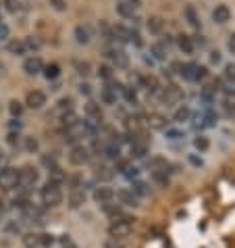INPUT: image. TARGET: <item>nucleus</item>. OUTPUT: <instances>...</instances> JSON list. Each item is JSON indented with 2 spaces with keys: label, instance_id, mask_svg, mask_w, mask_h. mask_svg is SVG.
Listing matches in <instances>:
<instances>
[{
  "label": "nucleus",
  "instance_id": "42",
  "mask_svg": "<svg viewBox=\"0 0 235 248\" xmlns=\"http://www.w3.org/2000/svg\"><path fill=\"white\" fill-rule=\"evenodd\" d=\"M4 232L6 233H19V232H21V225H19L17 221H9L4 225Z\"/></svg>",
  "mask_w": 235,
  "mask_h": 248
},
{
  "label": "nucleus",
  "instance_id": "41",
  "mask_svg": "<svg viewBox=\"0 0 235 248\" xmlns=\"http://www.w3.org/2000/svg\"><path fill=\"white\" fill-rule=\"evenodd\" d=\"M9 111H11V115H13V117H19V115L23 113V107H21V102L13 100L11 105H9Z\"/></svg>",
  "mask_w": 235,
  "mask_h": 248
},
{
  "label": "nucleus",
  "instance_id": "5",
  "mask_svg": "<svg viewBox=\"0 0 235 248\" xmlns=\"http://www.w3.org/2000/svg\"><path fill=\"white\" fill-rule=\"evenodd\" d=\"M69 161H71V165H77V167L86 165L89 161V148L84 146V144H75L71 153H69Z\"/></svg>",
  "mask_w": 235,
  "mask_h": 248
},
{
  "label": "nucleus",
  "instance_id": "24",
  "mask_svg": "<svg viewBox=\"0 0 235 248\" xmlns=\"http://www.w3.org/2000/svg\"><path fill=\"white\" fill-rule=\"evenodd\" d=\"M148 167L152 171H167L169 163H167V158H162V156H154V158H150L148 161Z\"/></svg>",
  "mask_w": 235,
  "mask_h": 248
},
{
  "label": "nucleus",
  "instance_id": "37",
  "mask_svg": "<svg viewBox=\"0 0 235 248\" xmlns=\"http://www.w3.org/2000/svg\"><path fill=\"white\" fill-rule=\"evenodd\" d=\"M133 192H135V194L137 196H146V194H150V190H148V186L146 184H144V182H135L133 184Z\"/></svg>",
  "mask_w": 235,
  "mask_h": 248
},
{
  "label": "nucleus",
  "instance_id": "49",
  "mask_svg": "<svg viewBox=\"0 0 235 248\" xmlns=\"http://www.w3.org/2000/svg\"><path fill=\"white\" fill-rule=\"evenodd\" d=\"M206 75H208V69H206V67H202V65H198V79H196V81L204 79Z\"/></svg>",
  "mask_w": 235,
  "mask_h": 248
},
{
  "label": "nucleus",
  "instance_id": "32",
  "mask_svg": "<svg viewBox=\"0 0 235 248\" xmlns=\"http://www.w3.org/2000/svg\"><path fill=\"white\" fill-rule=\"evenodd\" d=\"M38 238H40V248H50L57 242L52 233H38Z\"/></svg>",
  "mask_w": 235,
  "mask_h": 248
},
{
  "label": "nucleus",
  "instance_id": "47",
  "mask_svg": "<svg viewBox=\"0 0 235 248\" xmlns=\"http://www.w3.org/2000/svg\"><path fill=\"white\" fill-rule=\"evenodd\" d=\"M25 48H29V50H38V48H40V42H38V40H33V36H31V38H27V40H25Z\"/></svg>",
  "mask_w": 235,
  "mask_h": 248
},
{
  "label": "nucleus",
  "instance_id": "46",
  "mask_svg": "<svg viewBox=\"0 0 235 248\" xmlns=\"http://www.w3.org/2000/svg\"><path fill=\"white\" fill-rule=\"evenodd\" d=\"M25 148L29 150V153H36V150H38V140H33V138H27V140H25Z\"/></svg>",
  "mask_w": 235,
  "mask_h": 248
},
{
  "label": "nucleus",
  "instance_id": "25",
  "mask_svg": "<svg viewBox=\"0 0 235 248\" xmlns=\"http://www.w3.org/2000/svg\"><path fill=\"white\" fill-rule=\"evenodd\" d=\"M100 98H102V102H104V105H115V102H117V92H115V88H102Z\"/></svg>",
  "mask_w": 235,
  "mask_h": 248
},
{
  "label": "nucleus",
  "instance_id": "20",
  "mask_svg": "<svg viewBox=\"0 0 235 248\" xmlns=\"http://www.w3.org/2000/svg\"><path fill=\"white\" fill-rule=\"evenodd\" d=\"M89 36H92V31H89L88 25H77L75 27V40H77L79 44H88Z\"/></svg>",
  "mask_w": 235,
  "mask_h": 248
},
{
  "label": "nucleus",
  "instance_id": "21",
  "mask_svg": "<svg viewBox=\"0 0 235 248\" xmlns=\"http://www.w3.org/2000/svg\"><path fill=\"white\" fill-rule=\"evenodd\" d=\"M181 75L188 81H196L198 79V65L196 63H188V65H183L181 67Z\"/></svg>",
  "mask_w": 235,
  "mask_h": 248
},
{
  "label": "nucleus",
  "instance_id": "44",
  "mask_svg": "<svg viewBox=\"0 0 235 248\" xmlns=\"http://www.w3.org/2000/svg\"><path fill=\"white\" fill-rule=\"evenodd\" d=\"M98 75H100V78L102 79H106V81H110V79H113V71H110V67H100V71H98Z\"/></svg>",
  "mask_w": 235,
  "mask_h": 248
},
{
  "label": "nucleus",
  "instance_id": "10",
  "mask_svg": "<svg viewBox=\"0 0 235 248\" xmlns=\"http://www.w3.org/2000/svg\"><path fill=\"white\" fill-rule=\"evenodd\" d=\"M86 115H88V121L92 123V125H98L102 121V108L100 105H96V102H88L86 105Z\"/></svg>",
  "mask_w": 235,
  "mask_h": 248
},
{
  "label": "nucleus",
  "instance_id": "55",
  "mask_svg": "<svg viewBox=\"0 0 235 248\" xmlns=\"http://www.w3.org/2000/svg\"><path fill=\"white\" fill-rule=\"evenodd\" d=\"M104 248H123V246L117 244V240H108V242L104 244Z\"/></svg>",
  "mask_w": 235,
  "mask_h": 248
},
{
  "label": "nucleus",
  "instance_id": "16",
  "mask_svg": "<svg viewBox=\"0 0 235 248\" xmlns=\"http://www.w3.org/2000/svg\"><path fill=\"white\" fill-rule=\"evenodd\" d=\"M108 57L115 63V67H119V69H125L129 65V59H127V54L123 52V50H110Z\"/></svg>",
  "mask_w": 235,
  "mask_h": 248
},
{
  "label": "nucleus",
  "instance_id": "29",
  "mask_svg": "<svg viewBox=\"0 0 235 248\" xmlns=\"http://www.w3.org/2000/svg\"><path fill=\"white\" fill-rule=\"evenodd\" d=\"M142 84H144V88H146L148 92H156L158 90V79L154 78V75H146V78H142Z\"/></svg>",
  "mask_w": 235,
  "mask_h": 248
},
{
  "label": "nucleus",
  "instance_id": "58",
  "mask_svg": "<svg viewBox=\"0 0 235 248\" xmlns=\"http://www.w3.org/2000/svg\"><path fill=\"white\" fill-rule=\"evenodd\" d=\"M121 2H127L131 6H140V0H121Z\"/></svg>",
  "mask_w": 235,
  "mask_h": 248
},
{
  "label": "nucleus",
  "instance_id": "56",
  "mask_svg": "<svg viewBox=\"0 0 235 248\" xmlns=\"http://www.w3.org/2000/svg\"><path fill=\"white\" fill-rule=\"evenodd\" d=\"M79 90H81V94H86V96L92 92V90H89V84H81V86H79Z\"/></svg>",
  "mask_w": 235,
  "mask_h": 248
},
{
  "label": "nucleus",
  "instance_id": "36",
  "mask_svg": "<svg viewBox=\"0 0 235 248\" xmlns=\"http://www.w3.org/2000/svg\"><path fill=\"white\" fill-rule=\"evenodd\" d=\"M73 100L71 98H63V100H60L59 102V113L60 115H65V113H69V111H73Z\"/></svg>",
  "mask_w": 235,
  "mask_h": 248
},
{
  "label": "nucleus",
  "instance_id": "45",
  "mask_svg": "<svg viewBox=\"0 0 235 248\" xmlns=\"http://www.w3.org/2000/svg\"><path fill=\"white\" fill-rule=\"evenodd\" d=\"M60 248H77V244L69 236H60Z\"/></svg>",
  "mask_w": 235,
  "mask_h": 248
},
{
  "label": "nucleus",
  "instance_id": "54",
  "mask_svg": "<svg viewBox=\"0 0 235 248\" xmlns=\"http://www.w3.org/2000/svg\"><path fill=\"white\" fill-rule=\"evenodd\" d=\"M167 136L171 138V140H177V138H181V132H175V129H169Z\"/></svg>",
  "mask_w": 235,
  "mask_h": 248
},
{
  "label": "nucleus",
  "instance_id": "13",
  "mask_svg": "<svg viewBox=\"0 0 235 248\" xmlns=\"http://www.w3.org/2000/svg\"><path fill=\"white\" fill-rule=\"evenodd\" d=\"M148 155V142L144 140H137V138H133V142H131V156L135 158H144Z\"/></svg>",
  "mask_w": 235,
  "mask_h": 248
},
{
  "label": "nucleus",
  "instance_id": "6",
  "mask_svg": "<svg viewBox=\"0 0 235 248\" xmlns=\"http://www.w3.org/2000/svg\"><path fill=\"white\" fill-rule=\"evenodd\" d=\"M115 198H117V201H119V204H123V206H131V209L140 206V196H137L133 190H119V192L115 194Z\"/></svg>",
  "mask_w": 235,
  "mask_h": 248
},
{
  "label": "nucleus",
  "instance_id": "39",
  "mask_svg": "<svg viewBox=\"0 0 235 248\" xmlns=\"http://www.w3.org/2000/svg\"><path fill=\"white\" fill-rule=\"evenodd\" d=\"M79 119H77V115H75L73 111H69V113H65L63 115V123H65V127H71V125H75Z\"/></svg>",
  "mask_w": 235,
  "mask_h": 248
},
{
  "label": "nucleus",
  "instance_id": "57",
  "mask_svg": "<svg viewBox=\"0 0 235 248\" xmlns=\"http://www.w3.org/2000/svg\"><path fill=\"white\" fill-rule=\"evenodd\" d=\"M210 61H212V63H220V52H219V50H217V52H212Z\"/></svg>",
  "mask_w": 235,
  "mask_h": 248
},
{
  "label": "nucleus",
  "instance_id": "15",
  "mask_svg": "<svg viewBox=\"0 0 235 248\" xmlns=\"http://www.w3.org/2000/svg\"><path fill=\"white\" fill-rule=\"evenodd\" d=\"M161 98H162V102H164V105L169 107V105H175V102H177L179 98H181V92H179L175 86H169L167 90H164V92L161 94Z\"/></svg>",
  "mask_w": 235,
  "mask_h": 248
},
{
  "label": "nucleus",
  "instance_id": "33",
  "mask_svg": "<svg viewBox=\"0 0 235 248\" xmlns=\"http://www.w3.org/2000/svg\"><path fill=\"white\" fill-rule=\"evenodd\" d=\"M152 180H154L156 184H161V186H167L169 175H167V171H152Z\"/></svg>",
  "mask_w": 235,
  "mask_h": 248
},
{
  "label": "nucleus",
  "instance_id": "26",
  "mask_svg": "<svg viewBox=\"0 0 235 248\" xmlns=\"http://www.w3.org/2000/svg\"><path fill=\"white\" fill-rule=\"evenodd\" d=\"M177 46L181 48L185 54H191L193 52V42H191V38H188V36H179L177 38Z\"/></svg>",
  "mask_w": 235,
  "mask_h": 248
},
{
  "label": "nucleus",
  "instance_id": "51",
  "mask_svg": "<svg viewBox=\"0 0 235 248\" xmlns=\"http://www.w3.org/2000/svg\"><path fill=\"white\" fill-rule=\"evenodd\" d=\"M0 40H9V27L0 23Z\"/></svg>",
  "mask_w": 235,
  "mask_h": 248
},
{
  "label": "nucleus",
  "instance_id": "52",
  "mask_svg": "<svg viewBox=\"0 0 235 248\" xmlns=\"http://www.w3.org/2000/svg\"><path fill=\"white\" fill-rule=\"evenodd\" d=\"M77 69H79V73H81V75L89 73V71H88V69H89V65H88V63H77Z\"/></svg>",
  "mask_w": 235,
  "mask_h": 248
},
{
  "label": "nucleus",
  "instance_id": "30",
  "mask_svg": "<svg viewBox=\"0 0 235 248\" xmlns=\"http://www.w3.org/2000/svg\"><path fill=\"white\" fill-rule=\"evenodd\" d=\"M117 11H119L121 17H133L135 6H131V4H127V2H119V4H117Z\"/></svg>",
  "mask_w": 235,
  "mask_h": 248
},
{
  "label": "nucleus",
  "instance_id": "1",
  "mask_svg": "<svg viewBox=\"0 0 235 248\" xmlns=\"http://www.w3.org/2000/svg\"><path fill=\"white\" fill-rule=\"evenodd\" d=\"M40 201H42L44 206H59L63 202V190H60V186L48 182L44 184V188H40Z\"/></svg>",
  "mask_w": 235,
  "mask_h": 248
},
{
  "label": "nucleus",
  "instance_id": "9",
  "mask_svg": "<svg viewBox=\"0 0 235 248\" xmlns=\"http://www.w3.org/2000/svg\"><path fill=\"white\" fill-rule=\"evenodd\" d=\"M23 71L27 75H38L40 71H44V63H42V59L40 57H29L23 63Z\"/></svg>",
  "mask_w": 235,
  "mask_h": 248
},
{
  "label": "nucleus",
  "instance_id": "4",
  "mask_svg": "<svg viewBox=\"0 0 235 248\" xmlns=\"http://www.w3.org/2000/svg\"><path fill=\"white\" fill-rule=\"evenodd\" d=\"M19 186V171L13 167H2L0 169V190L11 192Z\"/></svg>",
  "mask_w": 235,
  "mask_h": 248
},
{
  "label": "nucleus",
  "instance_id": "3",
  "mask_svg": "<svg viewBox=\"0 0 235 248\" xmlns=\"http://www.w3.org/2000/svg\"><path fill=\"white\" fill-rule=\"evenodd\" d=\"M40 182V173H38V169L36 167H23V169H19V188H23L25 192L27 190H31V188H36Z\"/></svg>",
  "mask_w": 235,
  "mask_h": 248
},
{
  "label": "nucleus",
  "instance_id": "19",
  "mask_svg": "<svg viewBox=\"0 0 235 248\" xmlns=\"http://www.w3.org/2000/svg\"><path fill=\"white\" fill-rule=\"evenodd\" d=\"M113 40H119V42H129V40H131V30H127L125 25H115L113 27Z\"/></svg>",
  "mask_w": 235,
  "mask_h": 248
},
{
  "label": "nucleus",
  "instance_id": "34",
  "mask_svg": "<svg viewBox=\"0 0 235 248\" xmlns=\"http://www.w3.org/2000/svg\"><path fill=\"white\" fill-rule=\"evenodd\" d=\"M190 108L188 107H181V108H177V111H175V121L177 123H183V121H188L190 119Z\"/></svg>",
  "mask_w": 235,
  "mask_h": 248
},
{
  "label": "nucleus",
  "instance_id": "53",
  "mask_svg": "<svg viewBox=\"0 0 235 248\" xmlns=\"http://www.w3.org/2000/svg\"><path fill=\"white\" fill-rule=\"evenodd\" d=\"M227 46H229V50L235 54V33H231V36H229V42H227Z\"/></svg>",
  "mask_w": 235,
  "mask_h": 248
},
{
  "label": "nucleus",
  "instance_id": "12",
  "mask_svg": "<svg viewBox=\"0 0 235 248\" xmlns=\"http://www.w3.org/2000/svg\"><path fill=\"white\" fill-rule=\"evenodd\" d=\"M46 105V94L44 92H40V90H33L27 94V107H31V108H42Z\"/></svg>",
  "mask_w": 235,
  "mask_h": 248
},
{
  "label": "nucleus",
  "instance_id": "60",
  "mask_svg": "<svg viewBox=\"0 0 235 248\" xmlns=\"http://www.w3.org/2000/svg\"><path fill=\"white\" fill-rule=\"evenodd\" d=\"M2 165H4V153L0 150V167H2Z\"/></svg>",
  "mask_w": 235,
  "mask_h": 248
},
{
  "label": "nucleus",
  "instance_id": "48",
  "mask_svg": "<svg viewBox=\"0 0 235 248\" xmlns=\"http://www.w3.org/2000/svg\"><path fill=\"white\" fill-rule=\"evenodd\" d=\"M50 4H52V9H57V11H65L67 9L65 0H50Z\"/></svg>",
  "mask_w": 235,
  "mask_h": 248
},
{
  "label": "nucleus",
  "instance_id": "43",
  "mask_svg": "<svg viewBox=\"0 0 235 248\" xmlns=\"http://www.w3.org/2000/svg\"><path fill=\"white\" fill-rule=\"evenodd\" d=\"M225 79L227 81H235V65L233 63L225 65Z\"/></svg>",
  "mask_w": 235,
  "mask_h": 248
},
{
  "label": "nucleus",
  "instance_id": "50",
  "mask_svg": "<svg viewBox=\"0 0 235 248\" xmlns=\"http://www.w3.org/2000/svg\"><path fill=\"white\" fill-rule=\"evenodd\" d=\"M9 144H11V146H17V144H19V134L11 132L9 134Z\"/></svg>",
  "mask_w": 235,
  "mask_h": 248
},
{
  "label": "nucleus",
  "instance_id": "2",
  "mask_svg": "<svg viewBox=\"0 0 235 248\" xmlns=\"http://www.w3.org/2000/svg\"><path fill=\"white\" fill-rule=\"evenodd\" d=\"M133 219H123V221H113L108 225V236H110V240H125V238H129V233H131V230H133Z\"/></svg>",
  "mask_w": 235,
  "mask_h": 248
},
{
  "label": "nucleus",
  "instance_id": "23",
  "mask_svg": "<svg viewBox=\"0 0 235 248\" xmlns=\"http://www.w3.org/2000/svg\"><path fill=\"white\" fill-rule=\"evenodd\" d=\"M150 52L154 54V59H156V61H164V59H167V54H169L167 44H164V42H161V44H152Z\"/></svg>",
  "mask_w": 235,
  "mask_h": 248
},
{
  "label": "nucleus",
  "instance_id": "61",
  "mask_svg": "<svg viewBox=\"0 0 235 248\" xmlns=\"http://www.w3.org/2000/svg\"><path fill=\"white\" fill-rule=\"evenodd\" d=\"M2 73H4V65H2V63H0V75H2Z\"/></svg>",
  "mask_w": 235,
  "mask_h": 248
},
{
  "label": "nucleus",
  "instance_id": "11",
  "mask_svg": "<svg viewBox=\"0 0 235 248\" xmlns=\"http://www.w3.org/2000/svg\"><path fill=\"white\" fill-rule=\"evenodd\" d=\"M146 123L150 129H167V117L161 113H150L146 117Z\"/></svg>",
  "mask_w": 235,
  "mask_h": 248
},
{
  "label": "nucleus",
  "instance_id": "18",
  "mask_svg": "<svg viewBox=\"0 0 235 248\" xmlns=\"http://www.w3.org/2000/svg\"><path fill=\"white\" fill-rule=\"evenodd\" d=\"M94 175H96V180H100V182H110L115 177V171L106 167V165H100V167L94 169Z\"/></svg>",
  "mask_w": 235,
  "mask_h": 248
},
{
  "label": "nucleus",
  "instance_id": "59",
  "mask_svg": "<svg viewBox=\"0 0 235 248\" xmlns=\"http://www.w3.org/2000/svg\"><path fill=\"white\" fill-rule=\"evenodd\" d=\"M2 215H4V202L0 201V219H2Z\"/></svg>",
  "mask_w": 235,
  "mask_h": 248
},
{
  "label": "nucleus",
  "instance_id": "17",
  "mask_svg": "<svg viewBox=\"0 0 235 248\" xmlns=\"http://www.w3.org/2000/svg\"><path fill=\"white\" fill-rule=\"evenodd\" d=\"M48 182H52L57 186H63L67 182V175L63 173V169L60 167H52V169H48Z\"/></svg>",
  "mask_w": 235,
  "mask_h": 248
},
{
  "label": "nucleus",
  "instance_id": "35",
  "mask_svg": "<svg viewBox=\"0 0 235 248\" xmlns=\"http://www.w3.org/2000/svg\"><path fill=\"white\" fill-rule=\"evenodd\" d=\"M185 17H188V21H190V25H193V27H200V19H198V15H196V11L191 9V6H188L185 9Z\"/></svg>",
  "mask_w": 235,
  "mask_h": 248
},
{
  "label": "nucleus",
  "instance_id": "40",
  "mask_svg": "<svg viewBox=\"0 0 235 248\" xmlns=\"http://www.w3.org/2000/svg\"><path fill=\"white\" fill-rule=\"evenodd\" d=\"M4 9L9 13H17L21 9V2H19V0H4Z\"/></svg>",
  "mask_w": 235,
  "mask_h": 248
},
{
  "label": "nucleus",
  "instance_id": "7",
  "mask_svg": "<svg viewBox=\"0 0 235 248\" xmlns=\"http://www.w3.org/2000/svg\"><path fill=\"white\" fill-rule=\"evenodd\" d=\"M115 194L117 192L113 188H108V186H98V188L94 190V201L100 204H108L115 201Z\"/></svg>",
  "mask_w": 235,
  "mask_h": 248
},
{
  "label": "nucleus",
  "instance_id": "14",
  "mask_svg": "<svg viewBox=\"0 0 235 248\" xmlns=\"http://www.w3.org/2000/svg\"><path fill=\"white\" fill-rule=\"evenodd\" d=\"M212 19L217 23H227L231 19V11H229V6L227 4H219L217 9L212 11Z\"/></svg>",
  "mask_w": 235,
  "mask_h": 248
},
{
  "label": "nucleus",
  "instance_id": "38",
  "mask_svg": "<svg viewBox=\"0 0 235 248\" xmlns=\"http://www.w3.org/2000/svg\"><path fill=\"white\" fill-rule=\"evenodd\" d=\"M193 146H196L198 150H206L210 146V142H208V138H206V136H198L196 140H193Z\"/></svg>",
  "mask_w": 235,
  "mask_h": 248
},
{
  "label": "nucleus",
  "instance_id": "28",
  "mask_svg": "<svg viewBox=\"0 0 235 248\" xmlns=\"http://www.w3.org/2000/svg\"><path fill=\"white\" fill-rule=\"evenodd\" d=\"M59 75H60V67L57 63H50V65L44 67V78L46 79H57Z\"/></svg>",
  "mask_w": 235,
  "mask_h": 248
},
{
  "label": "nucleus",
  "instance_id": "27",
  "mask_svg": "<svg viewBox=\"0 0 235 248\" xmlns=\"http://www.w3.org/2000/svg\"><path fill=\"white\" fill-rule=\"evenodd\" d=\"M6 48H9V52H11V54H25V50H27V48H25V42H21V40H11Z\"/></svg>",
  "mask_w": 235,
  "mask_h": 248
},
{
  "label": "nucleus",
  "instance_id": "31",
  "mask_svg": "<svg viewBox=\"0 0 235 248\" xmlns=\"http://www.w3.org/2000/svg\"><path fill=\"white\" fill-rule=\"evenodd\" d=\"M148 30L152 33H161L162 31V19L161 17H150L148 19Z\"/></svg>",
  "mask_w": 235,
  "mask_h": 248
},
{
  "label": "nucleus",
  "instance_id": "8",
  "mask_svg": "<svg viewBox=\"0 0 235 248\" xmlns=\"http://www.w3.org/2000/svg\"><path fill=\"white\" fill-rule=\"evenodd\" d=\"M69 204H71V209H79L81 204H86V190L79 186H73L69 190Z\"/></svg>",
  "mask_w": 235,
  "mask_h": 248
},
{
  "label": "nucleus",
  "instance_id": "22",
  "mask_svg": "<svg viewBox=\"0 0 235 248\" xmlns=\"http://www.w3.org/2000/svg\"><path fill=\"white\" fill-rule=\"evenodd\" d=\"M21 242H23V246H25V248H40V238H38V233H36V232L23 233Z\"/></svg>",
  "mask_w": 235,
  "mask_h": 248
}]
</instances>
